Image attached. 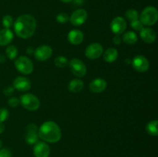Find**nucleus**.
<instances>
[{"mask_svg": "<svg viewBox=\"0 0 158 157\" xmlns=\"http://www.w3.org/2000/svg\"><path fill=\"white\" fill-rule=\"evenodd\" d=\"M36 29V20L28 14L22 15L14 22V30L19 38H29L33 35Z\"/></svg>", "mask_w": 158, "mask_h": 157, "instance_id": "1", "label": "nucleus"}, {"mask_svg": "<svg viewBox=\"0 0 158 157\" xmlns=\"http://www.w3.org/2000/svg\"><path fill=\"white\" fill-rule=\"evenodd\" d=\"M39 137L44 141L56 143L60 140L62 132L58 124L53 121H46L38 129Z\"/></svg>", "mask_w": 158, "mask_h": 157, "instance_id": "2", "label": "nucleus"}, {"mask_svg": "<svg viewBox=\"0 0 158 157\" xmlns=\"http://www.w3.org/2000/svg\"><path fill=\"white\" fill-rule=\"evenodd\" d=\"M158 12L154 6H148L142 11L140 16V21L143 26H154L157 22Z\"/></svg>", "mask_w": 158, "mask_h": 157, "instance_id": "3", "label": "nucleus"}, {"mask_svg": "<svg viewBox=\"0 0 158 157\" xmlns=\"http://www.w3.org/2000/svg\"><path fill=\"white\" fill-rule=\"evenodd\" d=\"M14 65L19 72L25 75H29L34 69L33 62L26 56H20L17 58L14 62Z\"/></svg>", "mask_w": 158, "mask_h": 157, "instance_id": "4", "label": "nucleus"}, {"mask_svg": "<svg viewBox=\"0 0 158 157\" xmlns=\"http://www.w3.org/2000/svg\"><path fill=\"white\" fill-rule=\"evenodd\" d=\"M20 104L29 111H35L40 108V99L35 95L31 93L24 94L20 96Z\"/></svg>", "mask_w": 158, "mask_h": 157, "instance_id": "5", "label": "nucleus"}, {"mask_svg": "<svg viewBox=\"0 0 158 157\" xmlns=\"http://www.w3.org/2000/svg\"><path fill=\"white\" fill-rule=\"evenodd\" d=\"M69 66L71 72L75 76L81 78L83 77L86 73V67L82 60L79 58H72L69 62Z\"/></svg>", "mask_w": 158, "mask_h": 157, "instance_id": "6", "label": "nucleus"}, {"mask_svg": "<svg viewBox=\"0 0 158 157\" xmlns=\"http://www.w3.org/2000/svg\"><path fill=\"white\" fill-rule=\"evenodd\" d=\"M103 52V48L101 44L97 42L91 43L86 47L85 55L89 59H97L100 58Z\"/></svg>", "mask_w": 158, "mask_h": 157, "instance_id": "7", "label": "nucleus"}, {"mask_svg": "<svg viewBox=\"0 0 158 157\" xmlns=\"http://www.w3.org/2000/svg\"><path fill=\"white\" fill-rule=\"evenodd\" d=\"M38 129L39 128L37 127L36 125L33 124V123H30L26 126L25 139H26V142L28 144L34 145L38 142Z\"/></svg>", "mask_w": 158, "mask_h": 157, "instance_id": "8", "label": "nucleus"}, {"mask_svg": "<svg viewBox=\"0 0 158 157\" xmlns=\"http://www.w3.org/2000/svg\"><path fill=\"white\" fill-rule=\"evenodd\" d=\"M127 27V21L123 18V17L117 16L115 17L112 20L110 23V29L115 35H119L123 33Z\"/></svg>", "mask_w": 158, "mask_h": 157, "instance_id": "9", "label": "nucleus"}, {"mask_svg": "<svg viewBox=\"0 0 158 157\" xmlns=\"http://www.w3.org/2000/svg\"><path fill=\"white\" fill-rule=\"evenodd\" d=\"M52 54V48L47 45H43L37 48L34 52V56L36 60L40 62H44L49 59Z\"/></svg>", "mask_w": 158, "mask_h": 157, "instance_id": "10", "label": "nucleus"}, {"mask_svg": "<svg viewBox=\"0 0 158 157\" xmlns=\"http://www.w3.org/2000/svg\"><path fill=\"white\" fill-rule=\"evenodd\" d=\"M133 67L134 68L135 70H137L139 72H145L149 69V62L148 58L144 57L143 55H136L132 60Z\"/></svg>", "mask_w": 158, "mask_h": 157, "instance_id": "11", "label": "nucleus"}, {"mask_svg": "<svg viewBox=\"0 0 158 157\" xmlns=\"http://www.w3.org/2000/svg\"><path fill=\"white\" fill-rule=\"evenodd\" d=\"M87 18V12L84 9H77L74 11L69 17V21L71 24L75 26H82L86 22Z\"/></svg>", "mask_w": 158, "mask_h": 157, "instance_id": "12", "label": "nucleus"}, {"mask_svg": "<svg viewBox=\"0 0 158 157\" xmlns=\"http://www.w3.org/2000/svg\"><path fill=\"white\" fill-rule=\"evenodd\" d=\"M33 154L35 157H49L50 148L44 142H37L33 147Z\"/></svg>", "mask_w": 158, "mask_h": 157, "instance_id": "13", "label": "nucleus"}, {"mask_svg": "<svg viewBox=\"0 0 158 157\" xmlns=\"http://www.w3.org/2000/svg\"><path fill=\"white\" fill-rule=\"evenodd\" d=\"M13 88L20 92H26L31 88L30 80L26 77H16L13 81Z\"/></svg>", "mask_w": 158, "mask_h": 157, "instance_id": "14", "label": "nucleus"}, {"mask_svg": "<svg viewBox=\"0 0 158 157\" xmlns=\"http://www.w3.org/2000/svg\"><path fill=\"white\" fill-rule=\"evenodd\" d=\"M107 83L105 81L103 78H97L93 80L90 83H89V89L92 92L94 93H100V92H103L106 89Z\"/></svg>", "mask_w": 158, "mask_h": 157, "instance_id": "15", "label": "nucleus"}, {"mask_svg": "<svg viewBox=\"0 0 158 157\" xmlns=\"http://www.w3.org/2000/svg\"><path fill=\"white\" fill-rule=\"evenodd\" d=\"M140 35L142 40L148 44L154 43L156 40V37H157L156 32L152 29L148 27H143L140 31Z\"/></svg>", "mask_w": 158, "mask_h": 157, "instance_id": "16", "label": "nucleus"}, {"mask_svg": "<svg viewBox=\"0 0 158 157\" xmlns=\"http://www.w3.org/2000/svg\"><path fill=\"white\" fill-rule=\"evenodd\" d=\"M84 39V35L83 32L78 29H73L68 34V40L72 45H80Z\"/></svg>", "mask_w": 158, "mask_h": 157, "instance_id": "17", "label": "nucleus"}, {"mask_svg": "<svg viewBox=\"0 0 158 157\" xmlns=\"http://www.w3.org/2000/svg\"><path fill=\"white\" fill-rule=\"evenodd\" d=\"M13 33L9 29H3L0 30V46H5L10 44L13 39Z\"/></svg>", "mask_w": 158, "mask_h": 157, "instance_id": "18", "label": "nucleus"}, {"mask_svg": "<svg viewBox=\"0 0 158 157\" xmlns=\"http://www.w3.org/2000/svg\"><path fill=\"white\" fill-rule=\"evenodd\" d=\"M103 57L104 61L106 62H114L118 57V52L114 48H109L104 52H103Z\"/></svg>", "mask_w": 158, "mask_h": 157, "instance_id": "19", "label": "nucleus"}, {"mask_svg": "<svg viewBox=\"0 0 158 157\" xmlns=\"http://www.w3.org/2000/svg\"><path fill=\"white\" fill-rule=\"evenodd\" d=\"M84 87V83L79 78H74L69 82L68 85V89L71 92H79Z\"/></svg>", "mask_w": 158, "mask_h": 157, "instance_id": "20", "label": "nucleus"}, {"mask_svg": "<svg viewBox=\"0 0 158 157\" xmlns=\"http://www.w3.org/2000/svg\"><path fill=\"white\" fill-rule=\"evenodd\" d=\"M138 37H137V34L133 31H128V32H125L123 35L122 40L124 43L127 45H134L137 42Z\"/></svg>", "mask_w": 158, "mask_h": 157, "instance_id": "21", "label": "nucleus"}, {"mask_svg": "<svg viewBox=\"0 0 158 157\" xmlns=\"http://www.w3.org/2000/svg\"><path fill=\"white\" fill-rule=\"evenodd\" d=\"M157 120H152L149 122L146 126V130L149 135L153 136H157L158 135L157 130Z\"/></svg>", "mask_w": 158, "mask_h": 157, "instance_id": "22", "label": "nucleus"}, {"mask_svg": "<svg viewBox=\"0 0 158 157\" xmlns=\"http://www.w3.org/2000/svg\"><path fill=\"white\" fill-rule=\"evenodd\" d=\"M6 54L8 58H9L10 60H13L15 59L16 55H18V49H17V48L15 46L10 45V46H9L6 48Z\"/></svg>", "mask_w": 158, "mask_h": 157, "instance_id": "23", "label": "nucleus"}, {"mask_svg": "<svg viewBox=\"0 0 158 157\" xmlns=\"http://www.w3.org/2000/svg\"><path fill=\"white\" fill-rule=\"evenodd\" d=\"M54 64L58 68H64L68 64V59L65 56L60 55L54 59Z\"/></svg>", "mask_w": 158, "mask_h": 157, "instance_id": "24", "label": "nucleus"}, {"mask_svg": "<svg viewBox=\"0 0 158 157\" xmlns=\"http://www.w3.org/2000/svg\"><path fill=\"white\" fill-rule=\"evenodd\" d=\"M125 16L127 17V19H129L130 21H135L139 18V13L137 10L135 9H128L126 12H125Z\"/></svg>", "mask_w": 158, "mask_h": 157, "instance_id": "25", "label": "nucleus"}, {"mask_svg": "<svg viewBox=\"0 0 158 157\" xmlns=\"http://www.w3.org/2000/svg\"><path fill=\"white\" fill-rule=\"evenodd\" d=\"M13 18L11 15H5L2 18V25L6 29H9L13 25Z\"/></svg>", "mask_w": 158, "mask_h": 157, "instance_id": "26", "label": "nucleus"}, {"mask_svg": "<svg viewBox=\"0 0 158 157\" xmlns=\"http://www.w3.org/2000/svg\"><path fill=\"white\" fill-rule=\"evenodd\" d=\"M69 20V15L66 13H64V12H61V13L58 14L56 15V21L58 23H60V24H64V23L67 22Z\"/></svg>", "mask_w": 158, "mask_h": 157, "instance_id": "27", "label": "nucleus"}, {"mask_svg": "<svg viewBox=\"0 0 158 157\" xmlns=\"http://www.w3.org/2000/svg\"><path fill=\"white\" fill-rule=\"evenodd\" d=\"M131 26L136 31H140L143 28V25L139 19L131 22Z\"/></svg>", "mask_w": 158, "mask_h": 157, "instance_id": "28", "label": "nucleus"}, {"mask_svg": "<svg viewBox=\"0 0 158 157\" xmlns=\"http://www.w3.org/2000/svg\"><path fill=\"white\" fill-rule=\"evenodd\" d=\"M9 117V111L6 108L0 109V123H3L6 121Z\"/></svg>", "mask_w": 158, "mask_h": 157, "instance_id": "29", "label": "nucleus"}, {"mask_svg": "<svg viewBox=\"0 0 158 157\" xmlns=\"http://www.w3.org/2000/svg\"><path fill=\"white\" fill-rule=\"evenodd\" d=\"M20 102H19V99L17 98H15V97H12V98L9 99V100H8V105H9L10 107H16V106H18V105L19 104Z\"/></svg>", "mask_w": 158, "mask_h": 157, "instance_id": "30", "label": "nucleus"}, {"mask_svg": "<svg viewBox=\"0 0 158 157\" xmlns=\"http://www.w3.org/2000/svg\"><path fill=\"white\" fill-rule=\"evenodd\" d=\"M0 157H12V153L8 149H0Z\"/></svg>", "mask_w": 158, "mask_h": 157, "instance_id": "31", "label": "nucleus"}, {"mask_svg": "<svg viewBox=\"0 0 158 157\" xmlns=\"http://www.w3.org/2000/svg\"><path fill=\"white\" fill-rule=\"evenodd\" d=\"M14 90H15V89L13 87H12V86H8V87H6L3 90V93L6 95H7V96H10V95H12L13 94Z\"/></svg>", "mask_w": 158, "mask_h": 157, "instance_id": "32", "label": "nucleus"}, {"mask_svg": "<svg viewBox=\"0 0 158 157\" xmlns=\"http://www.w3.org/2000/svg\"><path fill=\"white\" fill-rule=\"evenodd\" d=\"M113 42L115 45H120L121 42V38L119 35H116L113 38Z\"/></svg>", "mask_w": 158, "mask_h": 157, "instance_id": "33", "label": "nucleus"}, {"mask_svg": "<svg viewBox=\"0 0 158 157\" xmlns=\"http://www.w3.org/2000/svg\"><path fill=\"white\" fill-rule=\"evenodd\" d=\"M5 131V125L3 123H0V134L2 133Z\"/></svg>", "mask_w": 158, "mask_h": 157, "instance_id": "34", "label": "nucleus"}, {"mask_svg": "<svg viewBox=\"0 0 158 157\" xmlns=\"http://www.w3.org/2000/svg\"><path fill=\"white\" fill-rule=\"evenodd\" d=\"M60 1L63 2H65V3H69V2H71L73 0H60Z\"/></svg>", "mask_w": 158, "mask_h": 157, "instance_id": "35", "label": "nucleus"}, {"mask_svg": "<svg viewBox=\"0 0 158 157\" xmlns=\"http://www.w3.org/2000/svg\"><path fill=\"white\" fill-rule=\"evenodd\" d=\"M26 51H27V52H29V53H31V52H32V47H29V48H28L27 50H26Z\"/></svg>", "mask_w": 158, "mask_h": 157, "instance_id": "36", "label": "nucleus"}, {"mask_svg": "<svg viewBox=\"0 0 158 157\" xmlns=\"http://www.w3.org/2000/svg\"><path fill=\"white\" fill-rule=\"evenodd\" d=\"M2 141L0 140V149L2 148Z\"/></svg>", "mask_w": 158, "mask_h": 157, "instance_id": "37", "label": "nucleus"}, {"mask_svg": "<svg viewBox=\"0 0 158 157\" xmlns=\"http://www.w3.org/2000/svg\"><path fill=\"white\" fill-rule=\"evenodd\" d=\"M76 1H77V2H83V0H76Z\"/></svg>", "mask_w": 158, "mask_h": 157, "instance_id": "38", "label": "nucleus"}]
</instances>
